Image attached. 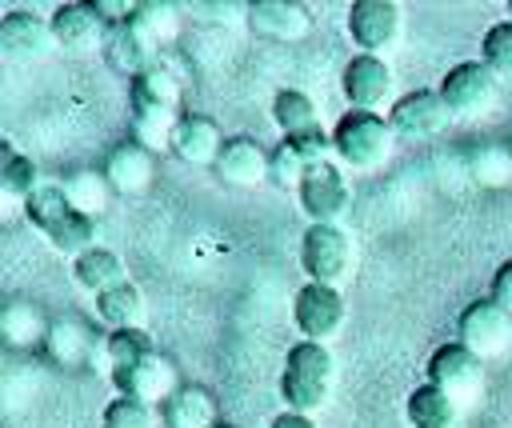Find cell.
I'll list each match as a JSON object with an SVG mask.
<instances>
[{
  "label": "cell",
  "mask_w": 512,
  "mask_h": 428,
  "mask_svg": "<svg viewBox=\"0 0 512 428\" xmlns=\"http://www.w3.org/2000/svg\"><path fill=\"white\" fill-rule=\"evenodd\" d=\"M272 428H316V420L312 416H304V412H280L276 420H272Z\"/></svg>",
  "instance_id": "39"
},
{
  "label": "cell",
  "mask_w": 512,
  "mask_h": 428,
  "mask_svg": "<svg viewBox=\"0 0 512 428\" xmlns=\"http://www.w3.org/2000/svg\"><path fill=\"white\" fill-rule=\"evenodd\" d=\"M292 320L296 328L304 332V340H316V344H328L344 320H348V304L340 296V288H328V284H304L296 292V304H292Z\"/></svg>",
  "instance_id": "7"
},
{
  "label": "cell",
  "mask_w": 512,
  "mask_h": 428,
  "mask_svg": "<svg viewBox=\"0 0 512 428\" xmlns=\"http://www.w3.org/2000/svg\"><path fill=\"white\" fill-rule=\"evenodd\" d=\"M456 400L448 396V392H440L436 384H416L412 392H408V400H404V416H408V424L412 428H452L456 424Z\"/></svg>",
  "instance_id": "24"
},
{
  "label": "cell",
  "mask_w": 512,
  "mask_h": 428,
  "mask_svg": "<svg viewBox=\"0 0 512 428\" xmlns=\"http://www.w3.org/2000/svg\"><path fill=\"white\" fill-rule=\"evenodd\" d=\"M468 172L484 188H508L512 184V148L508 144H496V140L472 148L468 152Z\"/></svg>",
  "instance_id": "29"
},
{
  "label": "cell",
  "mask_w": 512,
  "mask_h": 428,
  "mask_svg": "<svg viewBox=\"0 0 512 428\" xmlns=\"http://www.w3.org/2000/svg\"><path fill=\"white\" fill-rule=\"evenodd\" d=\"M104 176H108L112 192H120V196H140V192L152 184V176H156L152 152L140 148L136 140H124V144H116V148L108 152Z\"/></svg>",
  "instance_id": "19"
},
{
  "label": "cell",
  "mask_w": 512,
  "mask_h": 428,
  "mask_svg": "<svg viewBox=\"0 0 512 428\" xmlns=\"http://www.w3.org/2000/svg\"><path fill=\"white\" fill-rule=\"evenodd\" d=\"M448 116H452V112H448V104L440 100V92H432V88H416V92H404V96L392 104L388 124H392L396 140L416 144V140H432V136H440L444 124H448Z\"/></svg>",
  "instance_id": "10"
},
{
  "label": "cell",
  "mask_w": 512,
  "mask_h": 428,
  "mask_svg": "<svg viewBox=\"0 0 512 428\" xmlns=\"http://www.w3.org/2000/svg\"><path fill=\"white\" fill-rule=\"evenodd\" d=\"M340 88L348 96L352 108L360 112H376L384 108V100L392 96V68L384 56H368V52H356L344 72H340Z\"/></svg>",
  "instance_id": "15"
},
{
  "label": "cell",
  "mask_w": 512,
  "mask_h": 428,
  "mask_svg": "<svg viewBox=\"0 0 512 428\" xmlns=\"http://www.w3.org/2000/svg\"><path fill=\"white\" fill-rule=\"evenodd\" d=\"M216 176L232 188H256L268 180V152L252 136H228L216 160Z\"/></svg>",
  "instance_id": "18"
},
{
  "label": "cell",
  "mask_w": 512,
  "mask_h": 428,
  "mask_svg": "<svg viewBox=\"0 0 512 428\" xmlns=\"http://www.w3.org/2000/svg\"><path fill=\"white\" fill-rule=\"evenodd\" d=\"M220 148H224V136H220L216 120L188 112V116H180V124H176V132H172V148H168V152H172L180 164H192V168H208V164H212V168H216Z\"/></svg>",
  "instance_id": "17"
},
{
  "label": "cell",
  "mask_w": 512,
  "mask_h": 428,
  "mask_svg": "<svg viewBox=\"0 0 512 428\" xmlns=\"http://www.w3.org/2000/svg\"><path fill=\"white\" fill-rule=\"evenodd\" d=\"M304 172H308V164H304V160H300L284 140L268 152V180H272L276 188H300Z\"/></svg>",
  "instance_id": "37"
},
{
  "label": "cell",
  "mask_w": 512,
  "mask_h": 428,
  "mask_svg": "<svg viewBox=\"0 0 512 428\" xmlns=\"http://www.w3.org/2000/svg\"><path fill=\"white\" fill-rule=\"evenodd\" d=\"M496 84H500V76L484 60H460L444 72L436 92H440V100L448 104L452 116L468 120V116H480L496 104Z\"/></svg>",
  "instance_id": "4"
},
{
  "label": "cell",
  "mask_w": 512,
  "mask_h": 428,
  "mask_svg": "<svg viewBox=\"0 0 512 428\" xmlns=\"http://www.w3.org/2000/svg\"><path fill=\"white\" fill-rule=\"evenodd\" d=\"M152 348H148V336H144V328H128V332H108V340H104V356H108V364H112V372L116 368H132L136 360H144Z\"/></svg>",
  "instance_id": "35"
},
{
  "label": "cell",
  "mask_w": 512,
  "mask_h": 428,
  "mask_svg": "<svg viewBox=\"0 0 512 428\" xmlns=\"http://www.w3.org/2000/svg\"><path fill=\"white\" fill-rule=\"evenodd\" d=\"M356 264V244L340 224H308L300 240V268L308 272L312 284L340 288V280L352 276Z\"/></svg>",
  "instance_id": "3"
},
{
  "label": "cell",
  "mask_w": 512,
  "mask_h": 428,
  "mask_svg": "<svg viewBox=\"0 0 512 428\" xmlns=\"http://www.w3.org/2000/svg\"><path fill=\"white\" fill-rule=\"evenodd\" d=\"M100 52H104V64L112 72L128 76V80H136L140 72H148L152 64H160V48L128 20V12L108 24V36H104V48Z\"/></svg>",
  "instance_id": "14"
},
{
  "label": "cell",
  "mask_w": 512,
  "mask_h": 428,
  "mask_svg": "<svg viewBox=\"0 0 512 428\" xmlns=\"http://www.w3.org/2000/svg\"><path fill=\"white\" fill-rule=\"evenodd\" d=\"M72 276H76V284H80L84 292H92V296H100V292H108V288H116V284L128 280V276H124V260H120L112 248H104V244H96V248H88L84 256H76V260H72Z\"/></svg>",
  "instance_id": "23"
},
{
  "label": "cell",
  "mask_w": 512,
  "mask_h": 428,
  "mask_svg": "<svg viewBox=\"0 0 512 428\" xmlns=\"http://www.w3.org/2000/svg\"><path fill=\"white\" fill-rule=\"evenodd\" d=\"M460 344L472 348L480 360H492V356H504L508 344H512V316L492 300H472L464 312H460Z\"/></svg>",
  "instance_id": "8"
},
{
  "label": "cell",
  "mask_w": 512,
  "mask_h": 428,
  "mask_svg": "<svg viewBox=\"0 0 512 428\" xmlns=\"http://www.w3.org/2000/svg\"><path fill=\"white\" fill-rule=\"evenodd\" d=\"M68 212H72V204H68V196H64V184H40V188L24 200V216H28V224L40 228L44 236H48L52 224L64 220Z\"/></svg>",
  "instance_id": "32"
},
{
  "label": "cell",
  "mask_w": 512,
  "mask_h": 428,
  "mask_svg": "<svg viewBox=\"0 0 512 428\" xmlns=\"http://www.w3.org/2000/svg\"><path fill=\"white\" fill-rule=\"evenodd\" d=\"M100 428H156V408H148L140 400H128V396H116L104 408Z\"/></svg>",
  "instance_id": "36"
},
{
  "label": "cell",
  "mask_w": 512,
  "mask_h": 428,
  "mask_svg": "<svg viewBox=\"0 0 512 428\" xmlns=\"http://www.w3.org/2000/svg\"><path fill=\"white\" fill-rule=\"evenodd\" d=\"M508 20H512V0H508Z\"/></svg>",
  "instance_id": "41"
},
{
  "label": "cell",
  "mask_w": 512,
  "mask_h": 428,
  "mask_svg": "<svg viewBox=\"0 0 512 428\" xmlns=\"http://www.w3.org/2000/svg\"><path fill=\"white\" fill-rule=\"evenodd\" d=\"M164 428H216V400L204 384H180L164 408H160Z\"/></svg>",
  "instance_id": "21"
},
{
  "label": "cell",
  "mask_w": 512,
  "mask_h": 428,
  "mask_svg": "<svg viewBox=\"0 0 512 428\" xmlns=\"http://www.w3.org/2000/svg\"><path fill=\"white\" fill-rule=\"evenodd\" d=\"M132 112L180 116V76L160 60L132 80Z\"/></svg>",
  "instance_id": "20"
},
{
  "label": "cell",
  "mask_w": 512,
  "mask_h": 428,
  "mask_svg": "<svg viewBox=\"0 0 512 428\" xmlns=\"http://www.w3.org/2000/svg\"><path fill=\"white\" fill-rule=\"evenodd\" d=\"M48 244H52L56 252H64V256H72V260H76V256H84L88 248H96V220L72 208L64 220H56V224H52Z\"/></svg>",
  "instance_id": "30"
},
{
  "label": "cell",
  "mask_w": 512,
  "mask_h": 428,
  "mask_svg": "<svg viewBox=\"0 0 512 428\" xmlns=\"http://www.w3.org/2000/svg\"><path fill=\"white\" fill-rule=\"evenodd\" d=\"M300 208L308 212L312 224H336L348 212V180L340 164H312L296 188Z\"/></svg>",
  "instance_id": "11"
},
{
  "label": "cell",
  "mask_w": 512,
  "mask_h": 428,
  "mask_svg": "<svg viewBox=\"0 0 512 428\" xmlns=\"http://www.w3.org/2000/svg\"><path fill=\"white\" fill-rule=\"evenodd\" d=\"M48 352H52V360H60L64 368H72V364H84L88 356H92V336H88V328L84 324H76V320H56L52 328H48Z\"/></svg>",
  "instance_id": "31"
},
{
  "label": "cell",
  "mask_w": 512,
  "mask_h": 428,
  "mask_svg": "<svg viewBox=\"0 0 512 428\" xmlns=\"http://www.w3.org/2000/svg\"><path fill=\"white\" fill-rule=\"evenodd\" d=\"M332 148H336V160L352 172H376L388 164L392 148H396V132L392 124L380 116V112H344L332 128Z\"/></svg>",
  "instance_id": "2"
},
{
  "label": "cell",
  "mask_w": 512,
  "mask_h": 428,
  "mask_svg": "<svg viewBox=\"0 0 512 428\" xmlns=\"http://www.w3.org/2000/svg\"><path fill=\"white\" fill-rule=\"evenodd\" d=\"M400 28H404V8L396 0H356L348 8V36L368 56L388 52L400 40Z\"/></svg>",
  "instance_id": "9"
},
{
  "label": "cell",
  "mask_w": 512,
  "mask_h": 428,
  "mask_svg": "<svg viewBox=\"0 0 512 428\" xmlns=\"http://www.w3.org/2000/svg\"><path fill=\"white\" fill-rule=\"evenodd\" d=\"M112 384H116V396L140 400L148 408H164V400L180 388L176 384V364L168 356H160V352H148L132 368H116L112 372Z\"/></svg>",
  "instance_id": "12"
},
{
  "label": "cell",
  "mask_w": 512,
  "mask_h": 428,
  "mask_svg": "<svg viewBox=\"0 0 512 428\" xmlns=\"http://www.w3.org/2000/svg\"><path fill=\"white\" fill-rule=\"evenodd\" d=\"M108 192H112V184H108V176L96 172V168H76V172L64 180V196H68V204H72L76 212L92 216V220L108 208Z\"/></svg>",
  "instance_id": "26"
},
{
  "label": "cell",
  "mask_w": 512,
  "mask_h": 428,
  "mask_svg": "<svg viewBox=\"0 0 512 428\" xmlns=\"http://www.w3.org/2000/svg\"><path fill=\"white\" fill-rule=\"evenodd\" d=\"M52 48H56V36H52V24L44 16L16 8L0 20V56L4 60L32 64V60H44Z\"/></svg>",
  "instance_id": "13"
},
{
  "label": "cell",
  "mask_w": 512,
  "mask_h": 428,
  "mask_svg": "<svg viewBox=\"0 0 512 428\" xmlns=\"http://www.w3.org/2000/svg\"><path fill=\"white\" fill-rule=\"evenodd\" d=\"M128 20H132L156 48L172 44L176 32H180V16H176V8L164 4V0H140V4H132V8H128Z\"/></svg>",
  "instance_id": "27"
},
{
  "label": "cell",
  "mask_w": 512,
  "mask_h": 428,
  "mask_svg": "<svg viewBox=\"0 0 512 428\" xmlns=\"http://www.w3.org/2000/svg\"><path fill=\"white\" fill-rule=\"evenodd\" d=\"M216 428H236V424H224V420H220V424H216Z\"/></svg>",
  "instance_id": "40"
},
{
  "label": "cell",
  "mask_w": 512,
  "mask_h": 428,
  "mask_svg": "<svg viewBox=\"0 0 512 428\" xmlns=\"http://www.w3.org/2000/svg\"><path fill=\"white\" fill-rule=\"evenodd\" d=\"M480 60L496 72V76H508L512 80V20H500L484 32L480 40Z\"/></svg>",
  "instance_id": "34"
},
{
  "label": "cell",
  "mask_w": 512,
  "mask_h": 428,
  "mask_svg": "<svg viewBox=\"0 0 512 428\" xmlns=\"http://www.w3.org/2000/svg\"><path fill=\"white\" fill-rule=\"evenodd\" d=\"M492 300L512 316V260H504L496 268V276H492Z\"/></svg>",
  "instance_id": "38"
},
{
  "label": "cell",
  "mask_w": 512,
  "mask_h": 428,
  "mask_svg": "<svg viewBox=\"0 0 512 428\" xmlns=\"http://www.w3.org/2000/svg\"><path fill=\"white\" fill-rule=\"evenodd\" d=\"M48 24L56 36V48L68 56H88V52L104 48V36H108V16L100 12V4H84V0L56 4Z\"/></svg>",
  "instance_id": "5"
},
{
  "label": "cell",
  "mask_w": 512,
  "mask_h": 428,
  "mask_svg": "<svg viewBox=\"0 0 512 428\" xmlns=\"http://www.w3.org/2000/svg\"><path fill=\"white\" fill-rule=\"evenodd\" d=\"M428 384H436L440 392H448L456 404L472 400L480 388H484V360L464 348L460 340L452 344H440L432 356H428Z\"/></svg>",
  "instance_id": "6"
},
{
  "label": "cell",
  "mask_w": 512,
  "mask_h": 428,
  "mask_svg": "<svg viewBox=\"0 0 512 428\" xmlns=\"http://www.w3.org/2000/svg\"><path fill=\"white\" fill-rule=\"evenodd\" d=\"M336 384V360L328 352V344L316 340H300L288 348L284 356V372H280V396L288 404V412H320L332 396Z\"/></svg>",
  "instance_id": "1"
},
{
  "label": "cell",
  "mask_w": 512,
  "mask_h": 428,
  "mask_svg": "<svg viewBox=\"0 0 512 428\" xmlns=\"http://www.w3.org/2000/svg\"><path fill=\"white\" fill-rule=\"evenodd\" d=\"M48 328H52V324H44V316H40L28 300H12V304L0 312V332H4V340L16 344V348H28V344L48 340Z\"/></svg>",
  "instance_id": "28"
},
{
  "label": "cell",
  "mask_w": 512,
  "mask_h": 428,
  "mask_svg": "<svg viewBox=\"0 0 512 428\" xmlns=\"http://www.w3.org/2000/svg\"><path fill=\"white\" fill-rule=\"evenodd\" d=\"M0 184H4V196L8 200H28L36 188H40V168L32 156H20V152H8L4 156V168H0Z\"/></svg>",
  "instance_id": "33"
},
{
  "label": "cell",
  "mask_w": 512,
  "mask_h": 428,
  "mask_svg": "<svg viewBox=\"0 0 512 428\" xmlns=\"http://www.w3.org/2000/svg\"><path fill=\"white\" fill-rule=\"evenodd\" d=\"M272 120L284 136H300L308 128H320V116H316V104L308 92L300 88H280L276 100H272Z\"/></svg>",
  "instance_id": "25"
},
{
  "label": "cell",
  "mask_w": 512,
  "mask_h": 428,
  "mask_svg": "<svg viewBox=\"0 0 512 428\" xmlns=\"http://www.w3.org/2000/svg\"><path fill=\"white\" fill-rule=\"evenodd\" d=\"M92 300H96V316H100L112 332L140 328L144 316H148L144 292H140L132 280H124V284H116V288H108V292H100V296H92Z\"/></svg>",
  "instance_id": "22"
},
{
  "label": "cell",
  "mask_w": 512,
  "mask_h": 428,
  "mask_svg": "<svg viewBox=\"0 0 512 428\" xmlns=\"http://www.w3.org/2000/svg\"><path fill=\"white\" fill-rule=\"evenodd\" d=\"M248 24H252L256 36L292 44V40L308 36L312 12L304 4H296V0H256V4H248Z\"/></svg>",
  "instance_id": "16"
}]
</instances>
